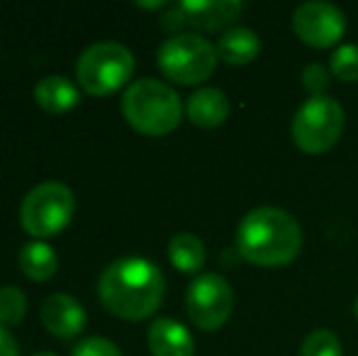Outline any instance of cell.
I'll list each match as a JSON object with an SVG mask.
<instances>
[{
  "label": "cell",
  "mask_w": 358,
  "mask_h": 356,
  "mask_svg": "<svg viewBox=\"0 0 358 356\" xmlns=\"http://www.w3.org/2000/svg\"><path fill=\"white\" fill-rule=\"evenodd\" d=\"M0 356H20V347L15 342V337L10 334V329L0 327Z\"/></svg>",
  "instance_id": "obj_24"
},
{
  "label": "cell",
  "mask_w": 358,
  "mask_h": 356,
  "mask_svg": "<svg viewBox=\"0 0 358 356\" xmlns=\"http://www.w3.org/2000/svg\"><path fill=\"white\" fill-rule=\"evenodd\" d=\"M178 5L188 27L198 32H227V27L231 29V24L244 13V3L239 0H183Z\"/></svg>",
  "instance_id": "obj_10"
},
{
  "label": "cell",
  "mask_w": 358,
  "mask_h": 356,
  "mask_svg": "<svg viewBox=\"0 0 358 356\" xmlns=\"http://www.w3.org/2000/svg\"><path fill=\"white\" fill-rule=\"evenodd\" d=\"M217 47V57L220 62L229 64V66H246L251 64L261 52V39L254 29L249 27H231L220 37Z\"/></svg>",
  "instance_id": "obj_15"
},
{
  "label": "cell",
  "mask_w": 358,
  "mask_h": 356,
  "mask_svg": "<svg viewBox=\"0 0 358 356\" xmlns=\"http://www.w3.org/2000/svg\"><path fill=\"white\" fill-rule=\"evenodd\" d=\"M329 71L334 78L344 83L358 81V47L356 44H341L329 57Z\"/></svg>",
  "instance_id": "obj_19"
},
{
  "label": "cell",
  "mask_w": 358,
  "mask_h": 356,
  "mask_svg": "<svg viewBox=\"0 0 358 356\" xmlns=\"http://www.w3.org/2000/svg\"><path fill=\"white\" fill-rule=\"evenodd\" d=\"M24 315H27V295L17 285H3L0 288V327H15L22 322Z\"/></svg>",
  "instance_id": "obj_18"
},
{
  "label": "cell",
  "mask_w": 358,
  "mask_h": 356,
  "mask_svg": "<svg viewBox=\"0 0 358 356\" xmlns=\"http://www.w3.org/2000/svg\"><path fill=\"white\" fill-rule=\"evenodd\" d=\"M185 15L183 10H180V5H173V8H169L164 15H161V27L166 29V32H173V34H180L178 29L185 27Z\"/></svg>",
  "instance_id": "obj_23"
},
{
  "label": "cell",
  "mask_w": 358,
  "mask_h": 356,
  "mask_svg": "<svg viewBox=\"0 0 358 356\" xmlns=\"http://www.w3.org/2000/svg\"><path fill=\"white\" fill-rule=\"evenodd\" d=\"M300 356H341V339L331 329H312L300 347Z\"/></svg>",
  "instance_id": "obj_20"
},
{
  "label": "cell",
  "mask_w": 358,
  "mask_h": 356,
  "mask_svg": "<svg viewBox=\"0 0 358 356\" xmlns=\"http://www.w3.org/2000/svg\"><path fill=\"white\" fill-rule=\"evenodd\" d=\"M234 310V290L220 273H200L185 293V313L203 332H215Z\"/></svg>",
  "instance_id": "obj_8"
},
{
  "label": "cell",
  "mask_w": 358,
  "mask_h": 356,
  "mask_svg": "<svg viewBox=\"0 0 358 356\" xmlns=\"http://www.w3.org/2000/svg\"><path fill=\"white\" fill-rule=\"evenodd\" d=\"M354 313H356V320H358V298H356V303H354Z\"/></svg>",
  "instance_id": "obj_27"
},
{
  "label": "cell",
  "mask_w": 358,
  "mask_h": 356,
  "mask_svg": "<svg viewBox=\"0 0 358 356\" xmlns=\"http://www.w3.org/2000/svg\"><path fill=\"white\" fill-rule=\"evenodd\" d=\"M134 73V54L120 42H95L76 62V81L88 95L105 98L127 86Z\"/></svg>",
  "instance_id": "obj_4"
},
{
  "label": "cell",
  "mask_w": 358,
  "mask_h": 356,
  "mask_svg": "<svg viewBox=\"0 0 358 356\" xmlns=\"http://www.w3.org/2000/svg\"><path fill=\"white\" fill-rule=\"evenodd\" d=\"M302 249V229L290 213L280 208H254L236 227V252L256 266H285Z\"/></svg>",
  "instance_id": "obj_2"
},
{
  "label": "cell",
  "mask_w": 358,
  "mask_h": 356,
  "mask_svg": "<svg viewBox=\"0 0 358 356\" xmlns=\"http://www.w3.org/2000/svg\"><path fill=\"white\" fill-rule=\"evenodd\" d=\"M292 32L300 42L315 49H329L339 44L346 32V17L336 5L310 0L292 13Z\"/></svg>",
  "instance_id": "obj_9"
},
{
  "label": "cell",
  "mask_w": 358,
  "mask_h": 356,
  "mask_svg": "<svg viewBox=\"0 0 358 356\" xmlns=\"http://www.w3.org/2000/svg\"><path fill=\"white\" fill-rule=\"evenodd\" d=\"M71 356H122L117 344L105 337H85L73 347Z\"/></svg>",
  "instance_id": "obj_22"
},
{
  "label": "cell",
  "mask_w": 358,
  "mask_h": 356,
  "mask_svg": "<svg viewBox=\"0 0 358 356\" xmlns=\"http://www.w3.org/2000/svg\"><path fill=\"white\" fill-rule=\"evenodd\" d=\"M151 356H195V339L173 318H156L146 332Z\"/></svg>",
  "instance_id": "obj_12"
},
{
  "label": "cell",
  "mask_w": 358,
  "mask_h": 356,
  "mask_svg": "<svg viewBox=\"0 0 358 356\" xmlns=\"http://www.w3.org/2000/svg\"><path fill=\"white\" fill-rule=\"evenodd\" d=\"M166 278L154 262L144 257H120L100 273V303L115 318L139 322L161 308Z\"/></svg>",
  "instance_id": "obj_1"
},
{
  "label": "cell",
  "mask_w": 358,
  "mask_h": 356,
  "mask_svg": "<svg viewBox=\"0 0 358 356\" xmlns=\"http://www.w3.org/2000/svg\"><path fill=\"white\" fill-rule=\"evenodd\" d=\"M185 115L195 127L215 129L229 118V100L220 88H200L185 103Z\"/></svg>",
  "instance_id": "obj_13"
},
{
  "label": "cell",
  "mask_w": 358,
  "mask_h": 356,
  "mask_svg": "<svg viewBox=\"0 0 358 356\" xmlns=\"http://www.w3.org/2000/svg\"><path fill=\"white\" fill-rule=\"evenodd\" d=\"M217 47L200 34L180 32L171 34L156 52L159 71L180 86H200L217 69Z\"/></svg>",
  "instance_id": "obj_5"
},
{
  "label": "cell",
  "mask_w": 358,
  "mask_h": 356,
  "mask_svg": "<svg viewBox=\"0 0 358 356\" xmlns=\"http://www.w3.org/2000/svg\"><path fill=\"white\" fill-rule=\"evenodd\" d=\"M329 83H331V71L327 66H322V64H310V66H305V71H302V86H305V90L312 98L324 95Z\"/></svg>",
  "instance_id": "obj_21"
},
{
  "label": "cell",
  "mask_w": 358,
  "mask_h": 356,
  "mask_svg": "<svg viewBox=\"0 0 358 356\" xmlns=\"http://www.w3.org/2000/svg\"><path fill=\"white\" fill-rule=\"evenodd\" d=\"M34 103L49 115H64L78 105L80 95L78 88L73 86L71 78L54 73V76H44L34 86Z\"/></svg>",
  "instance_id": "obj_14"
},
{
  "label": "cell",
  "mask_w": 358,
  "mask_h": 356,
  "mask_svg": "<svg viewBox=\"0 0 358 356\" xmlns=\"http://www.w3.org/2000/svg\"><path fill=\"white\" fill-rule=\"evenodd\" d=\"M17 264H20V271H22L29 280L44 283V280H49L57 273L59 257H57V252H54V247H49L47 242L32 239V242H27L20 249Z\"/></svg>",
  "instance_id": "obj_16"
},
{
  "label": "cell",
  "mask_w": 358,
  "mask_h": 356,
  "mask_svg": "<svg viewBox=\"0 0 358 356\" xmlns=\"http://www.w3.org/2000/svg\"><path fill=\"white\" fill-rule=\"evenodd\" d=\"M139 8H144V10H164L166 8V3L164 0H156V3H142V0H139Z\"/></svg>",
  "instance_id": "obj_25"
},
{
  "label": "cell",
  "mask_w": 358,
  "mask_h": 356,
  "mask_svg": "<svg viewBox=\"0 0 358 356\" xmlns=\"http://www.w3.org/2000/svg\"><path fill=\"white\" fill-rule=\"evenodd\" d=\"M169 259L176 271L180 273H200L205 266V244L200 242L198 234L193 232H178L169 242Z\"/></svg>",
  "instance_id": "obj_17"
},
{
  "label": "cell",
  "mask_w": 358,
  "mask_h": 356,
  "mask_svg": "<svg viewBox=\"0 0 358 356\" xmlns=\"http://www.w3.org/2000/svg\"><path fill=\"white\" fill-rule=\"evenodd\" d=\"M122 118L144 137H166L183 120V103L169 83L139 78L124 90Z\"/></svg>",
  "instance_id": "obj_3"
},
{
  "label": "cell",
  "mask_w": 358,
  "mask_h": 356,
  "mask_svg": "<svg viewBox=\"0 0 358 356\" xmlns=\"http://www.w3.org/2000/svg\"><path fill=\"white\" fill-rule=\"evenodd\" d=\"M344 132V108L329 95H317L300 105L290 124L295 147L305 154H324Z\"/></svg>",
  "instance_id": "obj_7"
},
{
  "label": "cell",
  "mask_w": 358,
  "mask_h": 356,
  "mask_svg": "<svg viewBox=\"0 0 358 356\" xmlns=\"http://www.w3.org/2000/svg\"><path fill=\"white\" fill-rule=\"evenodd\" d=\"M76 213L73 190L62 180H44L34 185L20 205V222L32 239L54 237L69 227Z\"/></svg>",
  "instance_id": "obj_6"
},
{
  "label": "cell",
  "mask_w": 358,
  "mask_h": 356,
  "mask_svg": "<svg viewBox=\"0 0 358 356\" xmlns=\"http://www.w3.org/2000/svg\"><path fill=\"white\" fill-rule=\"evenodd\" d=\"M32 356H57L54 352H37V354H32Z\"/></svg>",
  "instance_id": "obj_26"
},
{
  "label": "cell",
  "mask_w": 358,
  "mask_h": 356,
  "mask_svg": "<svg viewBox=\"0 0 358 356\" xmlns=\"http://www.w3.org/2000/svg\"><path fill=\"white\" fill-rule=\"evenodd\" d=\"M39 318H42V325L49 334L62 337V339L78 337V334L85 329V322H88L83 305L69 293L49 295V298L42 303Z\"/></svg>",
  "instance_id": "obj_11"
}]
</instances>
